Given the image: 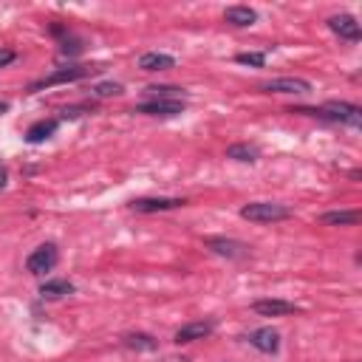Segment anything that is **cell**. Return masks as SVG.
Listing matches in <instances>:
<instances>
[{
  "label": "cell",
  "mask_w": 362,
  "mask_h": 362,
  "mask_svg": "<svg viewBox=\"0 0 362 362\" xmlns=\"http://www.w3.org/2000/svg\"><path fill=\"white\" fill-rule=\"evenodd\" d=\"M297 113H311V116H320L328 122H342L351 127L362 124V107H356L351 102H325L320 107H297Z\"/></svg>",
  "instance_id": "cell-1"
},
{
  "label": "cell",
  "mask_w": 362,
  "mask_h": 362,
  "mask_svg": "<svg viewBox=\"0 0 362 362\" xmlns=\"http://www.w3.org/2000/svg\"><path fill=\"white\" fill-rule=\"evenodd\" d=\"M240 218L252 221V223H274V221H286L291 218V209L274 201H252L246 206H240Z\"/></svg>",
  "instance_id": "cell-2"
},
{
  "label": "cell",
  "mask_w": 362,
  "mask_h": 362,
  "mask_svg": "<svg viewBox=\"0 0 362 362\" xmlns=\"http://www.w3.org/2000/svg\"><path fill=\"white\" fill-rule=\"evenodd\" d=\"M96 71H99V68H90V65H62V68H57L54 74L37 79V82L31 85V90H42V88H51V85L76 82V79H85V76H90V74H96Z\"/></svg>",
  "instance_id": "cell-3"
},
{
  "label": "cell",
  "mask_w": 362,
  "mask_h": 362,
  "mask_svg": "<svg viewBox=\"0 0 362 362\" xmlns=\"http://www.w3.org/2000/svg\"><path fill=\"white\" fill-rule=\"evenodd\" d=\"M57 246L54 243H42V246H37L31 255H28V260H25V269L31 272V274H45V272H51L54 266H57Z\"/></svg>",
  "instance_id": "cell-4"
},
{
  "label": "cell",
  "mask_w": 362,
  "mask_h": 362,
  "mask_svg": "<svg viewBox=\"0 0 362 362\" xmlns=\"http://www.w3.org/2000/svg\"><path fill=\"white\" fill-rule=\"evenodd\" d=\"M260 90H266V93H308L311 82L300 79V76H277V79L263 82Z\"/></svg>",
  "instance_id": "cell-5"
},
{
  "label": "cell",
  "mask_w": 362,
  "mask_h": 362,
  "mask_svg": "<svg viewBox=\"0 0 362 362\" xmlns=\"http://www.w3.org/2000/svg\"><path fill=\"white\" fill-rule=\"evenodd\" d=\"M328 28H331L337 37L348 40V42H359V37H362L359 23H356L351 14H334V17H328Z\"/></svg>",
  "instance_id": "cell-6"
},
{
  "label": "cell",
  "mask_w": 362,
  "mask_h": 362,
  "mask_svg": "<svg viewBox=\"0 0 362 362\" xmlns=\"http://www.w3.org/2000/svg\"><path fill=\"white\" fill-rule=\"evenodd\" d=\"M184 206V198H136L130 201L133 212H167V209H178Z\"/></svg>",
  "instance_id": "cell-7"
},
{
  "label": "cell",
  "mask_w": 362,
  "mask_h": 362,
  "mask_svg": "<svg viewBox=\"0 0 362 362\" xmlns=\"http://www.w3.org/2000/svg\"><path fill=\"white\" fill-rule=\"evenodd\" d=\"M204 243H206L209 252H215L221 257H243V255H249V246L240 243V240H232V238H206Z\"/></svg>",
  "instance_id": "cell-8"
},
{
  "label": "cell",
  "mask_w": 362,
  "mask_h": 362,
  "mask_svg": "<svg viewBox=\"0 0 362 362\" xmlns=\"http://www.w3.org/2000/svg\"><path fill=\"white\" fill-rule=\"evenodd\" d=\"M184 110V102H167V99H150L136 105V113H147V116H178Z\"/></svg>",
  "instance_id": "cell-9"
},
{
  "label": "cell",
  "mask_w": 362,
  "mask_h": 362,
  "mask_svg": "<svg viewBox=\"0 0 362 362\" xmlns=\"http://www.w3.org/2000/svg\"><path fill=\"white\" fill-rule=\"evenodd\" d=\"M215 331V322H187V325H181L178 331H175V342L178 345H184V342H195V339H204V337H209Z\"/></svg>",
  "instance_id": "cell-10"
},
{
  "label": "cell",
  "mask_w": 362,
  "mask_h": 362,
  "mask_svg": "<svg viewBox=\"0 0 362 362\" xmlns=\"http://www.w3.org/2000/svg\"><path fill=\"white\" fill-rule=\"evenodd\" d=\"M246 339H249V345H255L263 354H274L280 348V334L274 328H255Z\"/></svg>",
  "instance_id": "cell-11"
},
{
  "label": "cell",
  "mask_w": 362,
  "mask_h": 362,
  "mask_svg": "<svg viewBox=\"0 0 362 362\" xmlns=\"http://www.w3.org/2000/svg\"><path fill=\"white\" fill-rule=\"evenodd\" d=\"M139 68L141 71H167V68H175V57L164 54V51H144L139 57Z\"/></svg>",
  "instance_id": "cell-12"
},
{
  "label": "cell",
  "mask_w": 362,
  "mask_h": 362,
  "mask_svg": "<svg viewBox=\"0 0 362 362\" xmlns=\"http://www.w3.org/2000/svg\"><path fill=\"white\" fill-rule=\"evenodd\" d=\"M252 308L260 317H286V314H294L297 311V305L288 303V300H257Z\"/></svg>",
  "instance_id": "cell-13"
},
{
  "label": "cell",
  "mask_w": 362,
  "mask_h": 362,
  "mask_svg": "<svg viewBox=\"0 0 362 362\" xmlns=\"http://www.w3.org/2000/svg\"><path fill=\"white\" fill-rule=\"evenodd\" d=\"M223 20L229 25H238V28H246V25H255L257 23V11L249 8V6H229L223 11Z\"/></svg>",
  "instance_id": "cell-14"
},
{
  "label": "cell",
  "mask_w": 362,
  "mask_h": 362,
  "mask_svg": "<svg viewBox=\"0 0 362 362\" xmlns=\"http://www.w3.org/2000/svg\"><path fill=\"white\" fill-rule=\"evenodd\" d=\"M57 127H59L57 119H40V122H34V124L25 130V141H28V144H40V141L51 139V136L57 133Z\"/></svg>",
  "instance_id": "cell-15"
},
{
  "label": "cell",
  "mask_w": 362,
  "mask_h": 362,
  "mask_svg": "<svg viewBox=\"0 0 362 362\" xmlns=\"http://www.w3.org/2000/svg\"><path fill=\"white\" fill-rule=\"evenodd\" d=\"M356 221H359L356 209H337V212H322L320 215V223H328V226H354Z\"/></svg>",
  "instance_id": "cell-16"
},
{
  "label": "cell",
  "mask_w": 362,
  "mask_h": 362,
  "mask_svg": "<svg viewBox=\"0 0 362 362\" xmlns=\"http://www.w3.org/2000/svg\"><path fill=\"white\" fill-rule=\"evenodd\" d=\"M68 294H74V283H68V280H45L40 286V297H45V300H59Z\"/></svg>",
  "instance_id": "cell-17"
},
{
  "label": "cell",
  "mask_w": 362,
  "mask_h": 362,
  "mask_svg": "<svg viewBox=\"0 0 362 362\" xmlns=\"http://www.w3.org/2000/svg\"><path fill=\"white\" fill-rule=\"evenodd\" d=\"M147 96L150 99H167V102H184L187 93L181 88H175V85H150Z\"/></svg>",
  "instance_id": "cell-18"
},
{
  "label": "cell",
  "mask_w": 362,
  "mask_h": 362,
  "mask_svg": "<svg viewBox=\"0 0 362 362\" xmlns=\"http://www.w3.org/2000/svg\"><path fill=\"white\" fill-rule=\"evenodd\" d=\"M226 158H235V161H257L260 158V150L255 144H232L226 147Z\"/></svg>",
  "instance_id": "cell-19"
},
{
  "label": "cell",
  "mask_w": 362,
  "mask_h": 362,
  "mask_svg": "<svg viewBox=\"0 0 362 362\" xmlns=\"http://www.w3.org/2000/svg\"><path fill=\"white\" fill-rule=\"evenodd\" d=\"M127 348H136V351H156L158 348V342L150 337V334H124V339H122Z\"/></svg>",
  "instance_id": "cell-20"
},
{
  "label": "cell",
  "mask_w": 362,
  "mask_h": 362,
  "mask_svg": "<svg viewBox=\"0 0 362 362\" xmlns=\"http://www.w3.org/2000/svg\"><path fill=\"white\" fill-rule=\"evenodd\" d=\"M240 65H255V68H263L266 65V54L263 51H243V54H238L235 57Z\"/></svg>",
  "instance_id": "cell-21"
},
{
  "label": "cell",
  "mask_w": 362,
  "mask_h": 362,
  "mask_svg": "<svg viewBox=\"0 0 362 362\" xmlns=\"http://www.w3.org/2000/svg\"><path fill=\"white\" fill-rule=\"evenodd\" d=\"M122 90H124V88H122L119 82H102V85H96V88H93V93H96V96H119Z\"/></svg>",
  "instance_id": "cell-22"
},
{
  "label": "cell",
  "mask_w": 362,
  "mask_h": 362,
  "mask_svg": "<svg viewBox=\"0 0 362 362\" xmlns=\"http://www.w3.org/2000/svg\"><path fill=\"white\" fill-rule=\"evenodd\" d=\"M14 57H17V54H14L11 48H0V68H6L8 62H14Z\"/></svg>",
  "instance_id": "cell-23"
},
{
  "label": "cell",
  "mask_w": 362,
  "mask_h": 362,
  "mask_svg": "<svg viewBox=\"0 0 362 362\" xmlns=\"http://www.w3.org/2000/svg\"><path fill=\"white\" fill-rule=\"evenodd\" d=\"M6 181H8V173H6V164L0 161V189L6 187Z\"/></svg>",
  "instance_id": "cell-24"
},
{
  "label": "cell",
  "mask_w": 362,
  "mask_h": 362,
  "mask_svg": "<svg viewBox=\"0 0 362 362\" xmlns=\"http://www.w3.org/2000/svg\"><path fill=\"white\" fill-rule=\"evenodd\" d=\"M6 107H8V105H6V102H0V113H3V110H6Z\"/></svg>",
  "instance_id": "cell-25"
}]
</instances>
